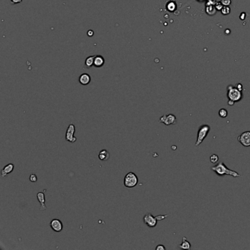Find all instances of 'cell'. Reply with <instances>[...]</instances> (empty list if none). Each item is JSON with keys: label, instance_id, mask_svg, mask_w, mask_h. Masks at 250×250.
Returning a JSON list of instances; mask_svg holds the SVG:
<instances>
[{"label": "cell", "instance_id": "obj_31", "mask_svg": "<svg viewBox=\"0 0 250 250\" xmlns=\"http://www.w3.org/2000/svg\"><path fill=\"white\" fill-rule=\"evenodd\" d=\"M226 32H227V33H229V32H230L229 29H227V31H225V33H226Z\"/></svg>", "mask_w": 250, "mask_h": 250}, {"label": "cell", "instance_id": "obj_8", "mask_svg": "<svg viewBox=\"0 0 250 250\" xmlns=\"http://www.w3.org/2000/svg\"><path fill=\"white\" fill-rule=\"evenodd\" d=\"M238 141L244 147H250V131H244L238 136Z\"/></svg>", "mask_w": 250, "mask_h": 250}, {"label": "cell", "instance_id": "obj_25", "mask_svg": "<svg viewBox=\"0 0 250 250\" xmlns=\"http://www.w3.org/2000/svg\"><path fill=\"white\" fill-rule=\"evenodd\" d=\"M156 250H165L166 248L165 246H164V245L162 244H159L156 247Z\"/></svg>", "mask_w": 250, "mask_h": 250}, {"label": "cell", "instance_id": "obj_29", "mask_svg": "<svg viewBox=\"0 0 250 250\" xmlns=\"http://www.w3.org/2000/svg\"><path fill=\"white\" fill-rule=\"evenodd\" d=\"M93 34H94V32H93V30H89L88 32V36H90V37H92V36L93 35Z\"/></svg>", "mask_w": 250, "mask_h": 250}, {"label": "cell", "instance_id": "obj_5", "mask_svg": "<svg viewBox=\"0 0 250 250\" xmlns=\"http://www.w3.org/2000/svg\"><path fill=\"white\" fill-rule=\"evenodd\" d=\"M143 221H144V224L147 225L149 228H155V227L157 225L158 221V217L153 216L151 213H146L144 215V217H143Z\"/></svg>", "mask_w": 250, "mask_h": 250}, {"label": "cell", "instance_id": "obj_32", "mask_svg": "<svg viewBox=\"0 0 250 250\" xmlns=\"http://www.w3.org/2000/svg\"><path fill=\"white\" fill-rule=\"evenodd\" d=\"M216 1H221V0H216Z\"/></svg>", "mask_w": 250, "mask_h": 250}, {"label": "cell", "instance_id": "obj_1", "mask_svg": "<svg viewBox=\"0 0 250 250\" xmlns=\"http://www.w3.org/2000/svg\"><path fill=\"white\" fill-rule=\"evenodd\" d=\"M210 169H211L212 171L216 172V175L219 176L230 175L233 176V177H236H236H239L241 176L240 174H238L236 171H233L228 168L224 162H219L216 165L210 167Z\"/></svg>", "mask_w": 250, "mask_h": 250}, {"label": "cell", "instance_id": "obj_26", "mask_svg": "<svg viewBox=\"0 0 250 250\" xmlns=\"http://www.w3.org/2000/svg\"><path fill=\"white\" fill-rule=\"evenodd\" d=\"M23 0H10L11 3H13V4H19V3L22 2Z\"/></svg>", "mask_w": 250, "mask_h": 250}, {"label": "cell", "instance_id": "obj_33", "mask_svg": "<svg viewBox=\"0 0 250 250\" xmlns=\"http://www.w3.org/2000/svg\"><path fill=\"white\" fill-rule=\"evenodd\" d=\"M198 1H203V0H198Z\"/></svg>", "mask_w": 250, "mask_h": 250}, {"label": "cell", "instance_id": "obj_19", "mask_svg": "<svg viewBox=\"0 0 250 250\" xmlns=\"http://www.w3.org/2000/svg\"><path fill=\"white\" fill-rule=\"evenodd\" d=\"M219 158L218 155H216V154H215V153H213L210 155V162L211 163H213V164H216V163L219 162Z\"/></svg>", "mask_w": 250, "mask_h": 250}, {"label": "cell", "instance_id": "obj_14", "mask_svg": "<svg viewBox=\"0 0 250 250\" xmlns=\"http://www.w3.org/2000/svg\"><path fill=\"white\" fill-rule=\"evenodd\" d=\"M110 157V153L108 152V150L103 149L101 150V151L98 153V159L102 161V162H105V161H107Z\"/></svg>", "mask_w": 250, "mask_h": 250}, {"label": "cell", "instance_id": "obj_3", "mask_svg": "<svg viewBox=\"0 0 250 250\" xmlns=\"http://www.w3.org/2000/svg\"><path fill=\"white\" fill-rule=\"evenodd\" d=\"M228 98L234 102H238L243 98V93L236 87L229 85L228 87Z\"/></svg>", "mask_w": 250, "mask_h": 250}, {"label": "cell", "instance_id": "obj_15", "mask_svg": "<svg viewBox=\"0 0 250 250\" xmlns=\"http://www.w3.org/2000/svg\"><path fill=\"white\" fill-rule=\"evenodd\" d=\"M179 247L180 248V249H191V243L189 241H187L186 238V237H183V240H182V243L179 246Z\"/></svg>", "mask_w": 250, "mask_h": 250}, {"label": "cell", "instance_id": "obj_2", "mask_svg": "<svg viewBox=\"0 0 250 250\" xmlns=\"http://www.w3.org/2000/svg\"><path fill=\"white\" fill-rule=\"evenodd\" d=\"M210 131V127L208 125H202L199 128L198 131H197V141L195 143V146H199L202 142H203L204 139L207 137Z\"/></svg>", "mask_w": 250, "mask_h": 250}, {"label": "cell", "instance_id": "obj_23", "mask_svg": "<svg viewBox=\"0 0 250 250\" xmlns=\"http://www.w3.org/2000/svg\"><path fill=\"white\" fill-rule=\"evenodd\" d=\"M29 180H30V181L32 182V183H34V182L37 181V176H36L35 174L32 173V174H31L30 175H29Z\"/></svg>", "mask_w": 250, "mask_h": 250}, {"label": "cell", "instance_id": "obj_18", "mask_svg": "<svg viewBox=\"0 0 250 250\" xmlns=\"http://www.w3.org/2000/svg\"><path fill=\"white\" fill-rule=\"evenodd\" d=\"M167 8L169 11L170 12H172L176 9V4L174 1H169V2L167 4Z\"/></svg>", "mask_w": 250, "mask_h": 250}, {"label": "cell", "instance_id": "obj_17", "mask_svg": "<svg viewBox=\"0 0 250 250\" xmlns=\"http://www.w3.org/2000/svg\"><path fill=\"white\" fill-rule=\"evenodd\" d=\"M216 10H217L215 7V5H208L205 7V11H206L207 14H208L209 16H213L214 14H216Z\"/></svg>", "mask_w": 250, "mask_h": 250}, {"label": "cell", "instance_id": "obj_24", "mask_svg": "<svg viewBox=\"0 0 250 250\" xmlns=\"http://www.w3.org/2000/svg\"><path fill=\"white\" fill-rule=\"evenodd\" d=\"M221 2L224 6H230L231 4V0H221Z\"/></svg>", "mask_w": 250, "mask_h": 250}, {"label": "cell", "instance_id": "obj_27", "mask_svg": "<svg viewBox=\"0 0 250 250\" xmlns=\"http://www.w3.org/2000/svg\"><path fill=\"white\" fill-rule=\"evenodd\" d=\"M236 88L238 89V90H239L240 91H241V92L243 91V86H242V85H241V84H238V85H236Z\"/></svg>", "mask_w": 250, "mask_h": 250}, {"label": "cell", "instance_id": "obj_4", "mask_svg": "<svg viewBox=\"0 0 250 250\" xmlns=\"http://www.w3.org/2000/svg\"><path fill=\"white\" fill-rule=\"evenodd\" d=\"M138 181H139V180H138V177L136 175V174L132 172H130L125 176L123 183H124L125 186L127 187V188H134L137 185Z\"/></svg>", "mask_w": 250, "mask_h": 250}, {"label": "cell", "instance_id": "obj_9", "mask_svg": "<svg viewBox=\"0 0 250 250\" xmlns=\"http://www.w3.org/2000/svg\"><path fill=\"white\" fill-rule=\"evenodd\" d=\"M50 227L52 230H53L56 233H60L63 229V224L58 219H54L51 221Z\"/></svg>", "mask_w": 250, "mask_h": 250}, {"label": "cell", "instance_id": "obj_22", "mask_svg": "<svg viewBox=\"0 0 250 250\" xmlns=\"http://www.w3.org/2000/svg\"><path fill=\"white\" fill-rule=\"evenodd\" d=\"M224 7V5L222 4V2H220V1H216V4H215V7H216V9L217 10H222V9Z\"/></svg>", "mask_w": 250, "mask_h": 250}, {"label": "cell", "instance_id": "obj_20", "mask_svg": "<svg viewBox=\"0 0 250 250\" xmlns=\"http://www.w3.org/2000/svg\"><path fill=\"white\" fill-rule=\"evenodd\" d=\"M219 117H221V118H225L228 117V110L225 109H221L219 111Z\"/></svg>", "mask_w": 250, "mask_h": 250}, {"label": "cell", "instance_id": "obj_16", "mask_svg": "<svg viewBox=\"0 0 250 250\" xmlns=\"http://www.w3.org/2000/svg\"><path fill=\"white\" fill-rule=\"evenodd\" d=\"M95 56H90L85 60V65L88 68H90L93 65H94V60Z\"/></svg>", "mask_w": 250, "mask_h": 250}, {"label": "cell", "instance_id": "obj_30", "mask_svg": "<svg viewBox=\"0 0 250 250\" xmlns=\"http://www.w3.org/2000/svg\"><path fill=\"white\" fill-rule=\"evenodd\" d=\"M234 103H235V102L231 101V100H229V101H228V105H229V106H233Z\"/></svg>", "mask_w": 250, "mask_h": 250}, {"label": "cell", "instance_id": "obj_28", "mask_svg": "<svg viewBox=\"0 0 250 250\" xmlns=\"http://www.w3.org/2000/svg\"><path fill=\"white\" fill-rule=\"evenodd\" d=\"M245 18H246V13H242L241 16H240V19H241V20H243V19H245Z\"/></svg>", "mask_w": 250, "mask_h": 250}, {"label": "cell", "instance_id": "obj_7", "mask_svg": "<svg viewBox=\"0 0 250 250\" xmlns=\"http://www.w3.org/2000/svg\"><path fill=\"white\" fill-rule=\"evenodd\" d=\"M177 121V118L173 114L164 115L159 119L160 123H164L166 126H170V125H175Z\"/></svg>", "mask_w": 250, "mask_h": 250}, {"label": "cell", "instance_id": "obj_12", "mask_svg": "<svg viewBox=\"0 0 250 250\" xmlns=\"http://www.w3.org/2000/svg\"><path fill=\"white\" fill-rule=\"evenodd\" d=\"M91 77L88 73H82L79 78V82L82 85H88L90 83Z\"/></svg>", "mask_w": 250, "mask_h": 250}, {"label": "cell", "instance_id": "obj_6", "mask_svg": "<svg viewBox=\"0 0 250 250\" xmlns=\"http://www.w3.org/2000/svg\"><path fill=\"white\" fill-rule=\"evenodd\" d=\"M76 132V127L75 125L71 123L68 126V129H67L66 133H65V139L70 143H74L76 141V137L74 136V134Z\"/></svg>", "mask_w": 250, "mask_h": 250}, {"label": "cell", "instance_id": "obj_11", "mask_svg": "<svg viewBox=\"0 0 250 250\" xmlns=\"http://www.w3.org/2000/svg\"><path fill=\"white\" fill-rule=\"evenodd\" d=\"M14 169V164H8L6 166H4V168L1 169V177H6L9 175L10 172H12Z\"/></svg>", "mask_w": 250, "mask_h": 250}, {"label": "cell", "instance_id": "obj_13", "mask_svg": "<svg viewBox=\"0 0 250 250\" xmlns=\"http://www.w3.org/2000/svg\"><path fill=\"white\" fill-rule=\"evenodd\" d=\"M105 63V60L101 55H96L95 57L94 66L95 68H101Z\"/></svg>", "mask_w": 250, "mask_h": 250}, {"label": "cell", "instance_id": "obj_10", "mask_svg": "<svg viewBox=\"0 0 250 250\" xmlns=\"http://www.w3.org/2000/svg\"><path fill=\"white\" fill-rule=\"evenodd\" d=\"M37 198L38 202L40 204V210H45L46 209V197L44 192H40L37 194Z\"/></svg>", "mask_w": 250, "mask_h": 250}, {"label": "cell", "instance_id": "obj_21", "mask_svg": "<svg viewBox=\"0 0 250 250\" xmlns=\"http://www.w3.org/2000/svg\"><path fill=\"white\" fill-rule=\"evenodd\" d=\"M222 13L223 15H228L230 13V8L229 6H225L223 7L222 9Z\"/></svg>", "mask_w": 250, "mask_h": 250}]
</instances>
